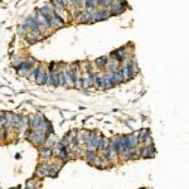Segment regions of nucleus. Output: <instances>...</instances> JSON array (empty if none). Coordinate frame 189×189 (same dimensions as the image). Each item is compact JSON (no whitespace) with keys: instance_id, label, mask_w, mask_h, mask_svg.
Returning <instances> with one entry per match:
<instances>
[{"instance_id":"nucleus-1","label":"nucleus","mask_w":189,"mask_h":189,"mask_svg":"<svg viewBox=\"0 0 189 189\" xmlns=\"http://www.w3.org/2000/svg\"><path fill=\"white\" fill-rule=\"evenodd\" d=\"M35 78H37V83H38V85H43V83L47 82L48 74H47L46 72H40V71H39V74H38Z\"/></svg>"},{"instance_id":"nucleus-2","label":"nucleus","mask_w":189,"mask_h":189,"mask_svg":"<svg viewBox=\"0 0 189 189\" xmlns=\"http://www.w3.org/2000/svg\"><path fill=\"white\" fill-rule=\"evenodd\" d=\"M112 56H115L116 58L115 59H117V61H124L125 59V48H121V49H119V50H116L115 53H112Z\"/></svg>"},{"instance_id":"nucleus-3","label":"nucleus","mask_w":189,"mask_h":189,"mask_svg":"<svg viewBox=\"0 0 189 189\" xmlns=\"http://www.w3.org/2000/svg\"><path fill=\"white\" fill-rule=\"evenodd\" d=\"M154 153H155V150H154V147H153V146L145 147V149L143 150V155H144V156H153Z\"/></svg>"},{"instance_id":"nucleus-4","label":"nucleus","mask_w":189,"mask_h":189,"mask_svg":"<svg viewBox=\"0 0 189 189\" xmlns=\"http://www.w3.org/2000/svg\"><path fill=\"white\" fill-rule=\"evenodd\" d=\"M106 62H107V58L106 57H101V58H99L96 61V64L99 66V68H102V67L106 64Z\"/></svg>"},{"instance_id":"nucleus-5","label":"nucleus","mask_w":189,"mask_h":189,"mask_svg":"<svg viewBox=\"0 0 189 189\" xmlns=\"http://www.w3.org/2000/svg\"><path fill=\"white\" fill-rule=\"evenodd\" d=\"M97 85H99V87H100V88L106 87V83H105V77H102V76H99V77H97Z\"/></svg>"},{"instance_id":"nucleus-6","label":"nucleus","mask_w":189,"mask_h":189,"mask_svg":"<svg viewBox=\"0 0 189 189\" xmlns=\"http://www.w3.org/2000/svg\"><path fill=\"white\" fill-rule=\"evenodd\" d=\"M39 71H40L39 67H34V70H33V72H32V74H30V79H35V77H37V74L39 73Z\"/></svg>"},{"instance_id":"nucleus-7","label":"nucleus","mask_w":189,"mask_h":189,"mask_svg":"<svg viewBox=\"0 0 189 189\" xmlns=\"http://www.w3.org/2000/svg\"><path fill=\"white\" fill-rule=\"evenodd\" d=\"M87 158H88L90 160L95 159V153H92V150H90V151H88V154H87Z\"/></svg>"}]
</instances>
